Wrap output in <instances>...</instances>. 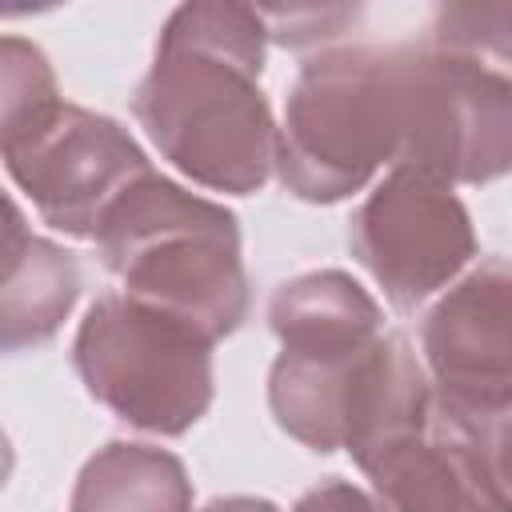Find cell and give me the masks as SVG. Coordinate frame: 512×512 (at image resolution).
<instances>
[{
  "instance_id": "cell-1",
  "label": "cell",
  "mask_w": 512,
  "mask_h": 512,
  "mask_svg": "<svg viewBox=\"0 0 512 512\" xmlns=\"http://www.w3.org/2000/svg\"><path fill=\"white\" fill-rule=\"evenodd\" d=\"M264 44V20L248 4H180L136 84V124L176 172L208 192L252 196L276 172L280 128L260 92Z\"/></svg>"
},
{
  "instance_id": "cell-2",
  "label": "cell",
  "mask_w": 512,
  "mask_h": 512,
  "mask_svg": "<svg viewBox=\"0 0 512 512\" xmlns=\"http://www.w3.org/2000/svg\"><path fill=\"white\" fill-rule=\"evenodd\" d=\"M92 244L124 296L188 320L208 340L232 336L248 316L236 216L160 172L140 176L108 208Z\"/></svg>"
},
{
  "instance_id": "cell-3",
  "label": "cell",
  "mask_w": 512,
  "mask_h": 512,
  "mask_svg": "<svg viewBox=\"0 0 512 512\" xmlns=\"http://www.w3.org/2000/svg\"><path fill=\"white\" fill-rule=\"evenodd\" d=\"M400 156V44H344L308 56L288 88L276 176L308 204L360 192Z\"/></svg>"
},
{
  "instance_id": "cell-4",
  "label": "cell",
  "mask_w": 512,
  "mask_h": 512,
  "mask_svg": "<svg viewBox=\"0 0 512 512\" xmlns=\"http://www.w3.org/2000/svg\"><path fill=\"white\" fill-rule=\"evenodd\" d=\"M280 356L268 372V408L280 432L328 456L348 440L352 408L372 360L380 304L340 268L284 280L268 300Z\"/></svg>"
},
{
  "instance_id": "cell-5",
  "label": "cell",
  "mask_w": 512,
  "mask_h": 512,
  "mask_svg": "<svg viewBox=\"0 0 512 512\" xmlns=\"http://www.w3.org/2000/svg\"><path fill=\"white\" fill-rule=\"evenodd\" d=\"M212 344L188 320L104 292L76 328L72 364L84 392L128 428L184 436L216 396Z\"/></svg>"
},
{
  "instance_id": "cell-6",
  "label": "cell",
  "mask_w": 512,
  "mask_h": 512,
  "mask_svg": "<svg viewBox=\"0 0 512 512\" xmlns=\"http://www.w3.org/2000/svg\"><path fill=\"white\" fill-rule=\"evenodd\" d=\"M396 168L444 184H488L512 172V84L420 44H400Z\"/></svg>"
},
{
  "instance_id": "cell-7",
  "label": "cell",
  "mask_w": 512,
  "mask_h": 512,
  "mask_svg": "<svg viewBox=\"0 0 512 512\" xmlns=\"http://www.w3.org/2000/svg\"><path fill=\"white\" fill-rule=\"evenodd\" d=\"M388 512H512V408L432 396L424 424L360 460Z\"/></svg>"
},
{
  "instance_id": "cell-8",
  "label": "cell",
  "mask_w": 512,
  "mask_h": 512,
  "mask_svg": "<svg viewBox=\"0 0 512 512\" xmlns=\"http://www.w3.org/2000/svg\"><path fill=\"white\" fill-rule=\"evenodd\" d=\"M0 152L40 220L76 240H96L108 208L152 172L128 128L68 100H56L36 120L0 128Z\"/></svg>"
},
{
  "instance_id": "cell-9",
  "label": "cell",
  "mask_w": 512,
  "mask_h": 512,
  "mask_svg": "<svg viewBox=\"0 0 512 512\" xmlns=\"http://www.w3.org/2000/svg\"><path fill=\"white\" fill-rule=\"evenodd\" d=\"M348 248L396 312H416L464 276L476 232L452 184L392 168L348 216Z\"/></svg>"
},
{
  "instance_id": "cell-10",
  "label": "cell",
  "mask_w": 512,
  "mask_h": 512,
  "mask_svg": "<svg viewBox=\"0 0 512 512\" xmlns=\"http://www.w3.org/2000/svg\"><path fill=\"white\" fill-rule=\"evenodd\" d=\"M420 360L440 396L512 408V260L488 256L448 284L420 320Z\"/></svg>"
},
{
  "instance_id": "cell-11",
  "label": "cell",
  "mask_w": 512,
  "mask_h": 512,
  "mask_svg": "<svg viewBox=\"0 0 512 512\" xmlns=\"http://www.w3.org/2000/svg\"><path fill=\"white\" fill-rule=\"evenodd\" d=\"M80 296V264L68 248L24 228L8 200L4 276H0V344L4 352L36 348L60 332Z\"/></svg>"
},
{
  "instance_id": "cell-12",
  "label": "cell",
  "mask_w": 512,
  "mask_h": 512,
  "mask_svg": "<svg viewBox=\"0 0 512 512\" xmlns=\"http://www.w3.org/2000/svg\"><path fill=\"white\" fill-rule=\"evenodd\" d=\"M68 512H192V480L168 448L112 440L80 468Z\"/></svg>"
},
{
  "instance_id": "cell-13",
  "label": "cell",
  "mask_w": 512,
  "mask_h": 512,
  "mask_svg": "<svg viewBox=\"0 0 512 512\" xmlns=\"http://www.w3.org/2000/svg\"><path fill=\"white\" fill-rule=\"evenodd\" d=\"M424 40L512 84V4H444Z\"/></svg>"
},
{
  "instance_id": "cell-14",
  "label": "cell",
  "mask_w": 512,
  "mask_h": 512,
  "mask_svg": "<svg viewBox=\"0 0 512 512\" xmlns=\"http://www.w3.org/2000/svg\"><path fill=\"white\" fill-rule=\"evenodd\" d=\"M260 20H264V32L272 44L280 48H292V52H308V48H320L336 36H344L348 24H356L360 8H348V4H272V8H256Z\"/></svg>"
},
{
  "instance_id": "cell-15",
  "label": "cell",
  "mask_w": 512,
  "mask_h": 512,
  "mask_svg": "<svg viewBox=\"0 0 512 512\" xmlns=\"http://www.w3.org/2000/svg\"><path fill=\"white\" fill-rule=\"evenodd\" d=\"M292 512H388L372 492L356 488L352 480H340V476H328L320 480L316 488H308Z\"/></svg>"
},
{
  "instance_id": "cell-16",
  "label": "cell",
  "mask_w": 512,
  "mask_h": 512,
  "mask_svg": "<svg viewBox=\"0 0 512 512\" xmlns=\"http://www.w3.org/2000/svg\"><path fill=\"white\" fill-rule=\"evenodd\" d=\"M196 512H280V508L264 496H216Z\"/></svg>"
}]
</instances>
